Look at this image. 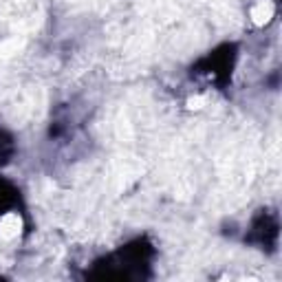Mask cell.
I'll return each mask as SVG.
<instances>
[{
	"label": "cell",
	"mask_w": 282,
	"mask_h": 282,
	"mask_svg": "<svg viewBox=\"0 0 282 282\" xmlns=\"http://www.w3.org/2000/svg\"><path fill=\"white\" fill-rule=\"evenodd\" d=\"M205 106H207V97L205 95H189L188 97V101H186V108L188 110H194V112H198V110H203Z\"/></svg>",
	"instance_id": "3"
},
{
	"label": "cell",
	"mask_w": 282,
	"mask_h": 282,
	"mask_svg": "<svg viewBox=\"0 0 282 282\" xmlns=\"http://www.w3.org/2000/svg\"><path fill=\"white\" fill-rule=\"evenodd\" d=\"M24 220L18 212H7L0 216V240L2 243H16L22 236Z\"/></svg>",
	"instance_id": "2"
},
{
	"label": "cell",
	"mask_w": 282,
	"mask_h": 282,
	"mask_svg": "<svg viewBox=\"0 0 282 282\" xmlns=\"http://www.w3.org/2000/svg\"><path fill=\"white\" fill-rule=\"evenodd\" d=\"M276 18V2L274 0H254L249 7V22L256 29H265Z\"/></svg>",
	"instance_id": "1"
}]
</instances>
